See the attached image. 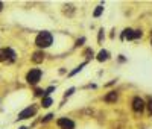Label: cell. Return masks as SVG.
I'll return each mask as SVG.
<instances>
[{"instance_id":"ac0fdd59","label":"cell","mask_w":152,"mask_h":129,"mask_svg":"<svg viewBox=\"0 0 152 129\" xmlns=\"http://www.w3.org/2000/svg\"><path fill=\"white\" fill-rule=\"evenodd\" d=\"M52 117H53V114H47L46 117H44V120H43V122H49V120H50Z\"/></svg>"},{"instance_id":"44dd1931","label":"cell","mask_w":152,"mask_h":129,"mask_svg":"<svg viewBox=\"0 0 152 129\" xmlns=\"http://www.w3.org/2000/svg\"><path fill=\"white\" fill-rule=\"evenodd\" d=\"M2 8H3V3H2V2H0V11H2Z\"/></svg>"},{"instance_id":"7c38bea8","label":"cell","mask_w":152,"mask_h":129,"mask_svg":"<svg viewBox=\"0 0 152 129\" xmlns=\"http://www.w3.org/2000/svg\"><path fill=\"white\" fill-rule=\"evenodd\" d=\"M102 12H103V6H97L96 9H94V12H93V15L94 17H101Z\"/></svg>"},{"instance_id":"9a60e30c","label":"cell","mask_w":152,"mask_h":129,"mask_svg":"<svg viewBox=\"0 0 152 129\" xmlns=\"http://www.w3.org/2000/svg\"><path fill=\"white\" fill-rule=\"evenodd\" d=\"M53 90H55V88H53V87H50V88H47L46 91H44V96H47V94H50V93H52Z\"/></svg>"},{"instance_id":"ffe728a7","label":"cell","mask_w":152,"mask_h":129,"mask_svg":"<svg viewBox=\"0 0 152 129\" xmlns=\"http://www.w3.org/2000/svg\"><path fill=\"white\" fill-rule=\"evenodd\" d=\"M102 37H103V30H101V33H99V41H102Z\"/></svg>"},{"instance_id":"3957f363","label":"cell","mask_w":152,"mask_h":129,"mask_svg":"<svg viewBox=\"0 0 152 129\" xmlns=\"http://www.w3.org/2000/svg\"><path fill=\"white\" fill-rule=\"evenodd\" d=\"M15 53L11 49H2L0 50V61H14Z\"/></svg>"},{"instance_id":"2e32d148","label":"cell","mask_w":152,"mask_h":129,"mask_svg":"<svg viewBox=\"0 0 152 129\" xmlns=\"http://www.w3.org/2000/svg\"><path fill=\"white\" fill-rule=\"evenodd\" d=\"M148 108H149V113L152 114V99H149V102H148Z\"/></svg>"},{"instance_id":"30bf717a","label":"cell","mask_w":152,"mask_h":129,"mask_svg":"<svg viewBox=\"0 0 152 129\" xmlns=\"http://www.w3.org/2000/svg\"><path fill=\"white\" fill-rule=\"evenodd\" d=\"M106 59H108V52L106 50H101L99 53H97V61H106Z\"/></svg>"},{"instance_id":"5bb4252c","label":"cell","mask_w":152,"mask_h":129,"mask_svg":"<svg viewBox=\"0 0 152 129\" xmlns=\"http://www.w3.org/2000/svg\"><path fill=\"white\" fill-rule=\"evenodd\" d=\"M75 93V88H70L67 93H66V97H69V96H71V94H73Z\"/></svg>"},{"instance_id":"5b68a950","label":"cell","mask_w":152,"mask_h":129,"mask_svg":"<svg viewBox=\"0 0 152 129\" xmlns=\"http://www.w3.org/2000/svg\"><path fill=\"white\" fill-rule=\"evenodd\" d=\"M132 109L136 111V113H141V111L145 109V102H143V99L134 97V100H132Z\"/></svg>"},{"instance_id":"603a6c76","label":"cell","mask_w":152,"mask_h":129,"mask_svg":"<svg viewBox=\"0 0 152 129\" xmlns=\"http://www.w3.org/2000/svg\"><path fill=\"white\" fill-rule=\"evenodd\" d=\"M151 41H152V40H151Z\"/></svg>"},{"instance_id":"ba28073f","label":"cell","mask_w":152,"mask_h":129,"mask_svg":"<svg viewBox=\"0 0 152 129\" xmlns=\"http://www.w3.org/2000/svg\"><path fill=\"white\" fill-rule=\"evenodd\" d=\"M43 59H44V53H43V52H35V53H34V56H32V61L34 62H43Z\"/></svg>"},{"instance_id":"8992f818","label":"cell","mask_w":152,"mask_h":129,"mask_svg":"<svg viewBox=\"0 0 152 129\" xmlns=\"http://www.w3.org/2000/svg\"><path fill=\"white\" fill-rule=\"evenodd\" d=\"M58 126L61 129H75V123L70 118H59L58 120Z\"/></svg>"},{"instance_id":"7402d4cb","label":"cell","mask_w":152,"mask_h":129,"mask_svg":"<svg viewBox=\"0 0 152 129\" xmlns=\"http://www.w3.org/2000/svg\"><path fill=\"white\" fill-rule=\"evenodd\" d=\"M19 129H28V128H24V126H21V128H19Z\"/></svg>"},{"instance_id":"e0dca14e","label":"cell","mask_w":152,"mask_h":129,"mask_svg":"<svg viewBox=\"0 0 152 129\" xmlns=\"http://www.w3.org/2000/svg\"><path fill=\"white\" fill-rule=\"evenodd\" d=\"M35 94H37V96H44V91L43 90H35Z\"/></svg>"},{"instance_id":"7a4b0ae2","label":"cell","mask_w":152,"mask_h":129,"mask_svg":"<svg viewBox=\"0 0 152 129\" xmlns=\"http://www.w3.org/2000/svg\"><path fill=\"white\" fill-rule=\"evenodd\" d=\"M40 79H41V70L40 68H32V70L26 74V81L29 84H32V85H35Z\"/></svg>"},{"instance_id":"d6986e66","label":"cell","mask_w":152,"mask_h":129,"mask_svg":"<svg viewBox=\"0 0 152 129\" xmlns=\"http://www.w3.org/2000/svg\"><path fill=\"white\" fill-rule=\"evenodd\" d=\"M84 41H85V38H81V40H78V43H76V46H79V44H82Z\"/></svg>"},{"instance_id":"4fadbf2b","label":"cell","mask_w":152,"mask_h":129,"mask_svg":"<svg viewBox=\"0 0 152 129\" xmlns=\"http://www.w3.org/2000/svg\"><path fill=\"white\" fill-rule=\"evenodd\" d=\"M85 64H87V62H82V64H81V65H79V67H76V68H75V70H73V72H71V73H70L69 76H75L76 73H79V72H81V70H82V67H84Z\"/></svg>"},{"instance_id":"9c48e42d","label":"cell","mask_w":152,"mask_h":129,"mask_svg":"<svg viewBox=\"0 0 152 129\" xmlns=\"http://www.w3.org/2000/svg\"><path fill=\"white\" fill-rule=\"evenodd\" d=\"M117 93H116V91H111V93H108V94H106V96H105V100L106 102H116V100H117Z\"/></svg>"},{"instance_id":"8fae6325","label":"cell","mask_w":152,"mask_h":129,"mask_svg":"<svg viewBox=\"0 0 152 129\" xmlns=\"http://www.w3.org/2000/svg\"><path fill=\"white\" fill-rule=\"evenodd\" d=\"M41 105H43L44 108L50 106V105H52V99H50V97H44V99H43V103H41Z\"/></svg>"},{"instance_id":"6da1fadb","label":"cell","mask_w":152,"mask_h":129,"mask_svg":"<svg viewBox=\"0 0 152 129\" xmlns=\"http://www.w3.org/2000/svg\"><path fill=\"white\" fill-rule=\"evenodd\" d=\"M53 43V37L50 35L49 32H40L37 40H35V44H37L38 47H49L50 44Z\"/></svg>"},{"instance_id":"52a82bcc","label":"cell","mask_w":152,"mask_h":129,"mask_svg":"<svg viewBox=\"0 0 152 129\" xmlns=\"http://www.w3.org/2000/svg\"><path fill=\"white\" fill-rule=\"evenodd\" d=\"M122 40H136V30L125 29L123 33H122Z\"/></svg>"},{"instance_id":"277c9868","label":"cell","mask_w":152,"mask_h":129,"mask_svg":"<svg viewBox=\"0 0 152 129\" xmlns=\"http://www.w3.org/2000/svg\"><path fill=\"white\" fill-rule=\"evenodd\" d=\"M35 113H37V108H35V106H28V108H26V109H23L21 113L19 114V118H20V120L29 118V117H32Z\"/></svg>"}]
</instances>
